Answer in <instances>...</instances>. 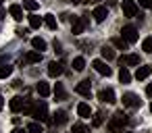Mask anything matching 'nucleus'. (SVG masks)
<instances>
[{"label":"nucleus","instance_id":"nucleus-17","mask_svg":"<svg viewBox=\"0 0 152 133\" xmlns=\"http://www.w3.org/2000/svg\"><path fill=\"white\" fill-rule=\"evenodd\" d=\"M40 60H42V52H38V50H31V52L25 54V63H29V65L40 63Z\"/></svg>","mask_w":152,"mask_h":133},{"label":"nucleus","instance_id":"nucleus-43","mask_svg":"<svg viewBox=\"0 0 152 133\" xmlns=\"http://www.w3.org/2000/svg\"><path fill=\"white\" fill-rule=\"evenodd\" d=\"M150 110H152V104H150Z\"/></svg>","mask_w":152,"mask_h":133},{"label":"nucleus","instance_id":"nucleus-40","mask_svg":"<svg viewBox=\"0 0 152 133\" xmlns=\"http://www.w3.org/2000/svg\"><path fill=\"white\" fill-rule=\"evenodd\" d=\"M4 17H7V13H4L2 9H0V19H4Z\"/></svg>","mask_w":152,"mask_h":133},{"label":"nucleus","instance_id":"nucleus-41","mask_svg":"<svg viewBox=\"0 0 152 133\" xmlns=\"http://www.w3.org/2000/svg\"><path fill=\"white\" fill-rule=\"evenodd\" d=\"M69 2H73V4H77V2H81V0H69Z\"/></svg>","mask_w":152,"mask_h":133},{"label":"nucleus","instance_id":"nucleus-7","mask_svg":"<svg viewBox=\"0 0 152 133\" xmlns=\"http://www.w3.org/2000/svg\"><path fill=\"white\" fill-rule=\"evenodd\" d=\"M98 100L104 102V104H115V102H117V96H115V92H113L110 87H104V89H100Z\"/></svg>","mask_w":152,"mask_h":133},{"label":"nucleus","instance_id":"nucleus-1","mask_svg":"<svg viewBox=\"0 0 152 133\" xmlns=\"http://www.w3.org/2000/svg\"><path fill=\"white\" fill-rule=\"evenodd\" d=\"M125 125H127V116L123 114V110H117L110 116V121H108V131L110 133H119V131H123Z\"/></svg>","mask_w":152,"mask_h":133},{"label":"nucleus","instance_id":"nucleus-20","mask_svg":"<svg viewBox=\"0 0 152 133\" xmlns=\"http://www.w3.org/2000/svg\"><path fill=\"white\" fill-rule=\"evenodd\" d=\"M77 114H79V116H83V118H88V116L92 114V108H90L88 104H83V102H81V104H77Z\"/></svg>","mask_w":152,"mask_h":133},{"label":"nucleus","instance_id":"nucleus-15","mask_svg":"<svg viewBox=\"0 0 152 133\" xmlns=\"http://www.w3.org/2000/svg\"><path fill=\"white\" fill-rule=\"evenodd\" d=\"M9 13H11V17H13L15 21H21V19H23V9H21L19 4H11V7H9Z\"/></svg>","mask_w":152,"mask_h":133},{"label":"nucleus","instance_id":"nucleus-11","mask_svg":"<svg viewBox=\"0 0 152 133\" xmlns=\"http://www.w3.org/2000/svg\"><path fill=\"white\" fill-rule=\"evenodd\" d=\"M63 63H58V60H52L50 65H48V75L50 77H58V75H63Z\"/></svg>","mask_w":152,"mask_h":133},{"label":"nucleus","instance_id":"nucleus-3","mask_svg":"<svg viewBox=\"0 0 152 133\" xmlns=\"http://www.w3.org/2000/svg\"><path fill=\"white\" fill-rule=\"evenodd\" d=\"M121 38H123L127 44H135L140 36H137V29H135L133 25H125V27L121 29Z\"/></svg>","mask_w":152,"mask_h":133},{"label":"nucleus","instance_id":"nucleus-28","mask_svg":"<svg viewBox=\"0 0 152 133\" xmlns=\"http://www.w3.org/2000/svg\"><path fill=\"white\" fill-rule=\"evenodd\" d=\"M73 69H75V71H83V69H86V60H83L81 56L73 58Z\"/></svg>","mask_w":152,"mask_h":133},{"label":"nucleus","instance_id":"nucleus-16","mask_svg":"<svg viewBox=\"0 0 152 133\" xmlns=\"http://www.w3.org/2000/svg\"><path fill=\"white\" fill-rule=\"evenodd\" d=\"M150 73H152V67H148V65H140L137 71H135V79H146Z\"/></svg>","mask_w":152,"mask_h":133},{"label":"nucleus","instance_id":"nucleus-27","mask_svg":"<svg viewBox=\"0 0 152 133\" xmlns=\"http://www.w3.org/2000/svg\"><path fill=\"white\" fill-rule=\"evenodd\" d=\"M40 25H42V19H40L38 15H29V27H31V29H38Z\"/></svg>","mask_w":152,"mask_h":133},{"label":"nucleus","instance_id":"nucleus-9","mask_svg":"<svg viewBox=\"0 0 152 133\" xmlns=\"http://www.w3.org/2000/svg\"><path fill=\"white\" fill-rule=\"evenodd\" d=\"M92 67H94V69H96L100 75H106V77L113 73V69H110V67H108L104 60H100V58H98V60H94V63H92Z\"/></svg>","mask_w":152,"mask_h":133},{"label":"nucleus","instance_id":"nucleus-30","mask_svg":"<svg viewBox=\"0 0 152 133\" xmlns=\"http://www.w3.org/2000/svg\"><path fill=\"white\" fill-rule=\"evenodd\" d=\"M142 50H144V52H148V54H152V36L144 40V44H142Z\"/></svg>","mask_w":152,"mask_h":133},{"label":"nucleus","instance_id":"nucleus-2","mask_svg":"<svg viewBox=\"0 0 152 133\" xmlns=\"http://www.w3.org/2000/svg\"><path fill=\"white\" fill-rule=\"evenodd\" d=\"M31 116H36V118H38V121H42V123H50L48 106H46V102H44V100H40V102H36V104H34V112H31Z\"/></svg>","mask_w":152,"mask_h":133},{"label":"nucleus","instance_id":"nucleus-31","mask_svg":"<svg viewBox=\"0 0 152 133\" xmlns=\"http://www.w3.org/2000/svg\"><path fill=\"white\" fill-rule=\"evenodd\" d=\"M73 133H90V131H88V127L83 123H75L73 125Z\"/></svg>","mask_w":152,"mask_h":133},{"label":"nucleus","instance_id":"nucleus-6","mask_svg":"<svg viewBox=\"0 0 152 133\" xmlns=\"http://www.w3.org/2000/svg\"><path fill=\"white\" fill-rule=\"evenodd\" d=\"M86 25H88V19H86V17H73V21H71V29H73L75 36L83 33Z\"/></svg>","mask_w":152,"mask_h":133},{"label":"nucleus","instance_id":"nucleus-21","mask_svg":"<svg viewBox=\"0 0 152 133\" xmlns=\"http://www.w3.org/2000/svg\"><path fill=\"white\" fill-rule=\"evenodd\" d=\"M100 54H102V58H104V60H113V58H115V50H113L110 46H102Z\"/></svg>","mask_w":152,"mask_h":133},{"label":"nucleus","instance_id":"nucleus-34","mask_svg":"<svg viewBox=\"0 0 152 133\" xmlns=\"http://www.w3.org/2000/svg\"><path fill=\"white\" fill-rule=\"evenodd\" d=\"M140 7H144V9H152V0H140Z\"/></svg>","mask_w":152,"mask_h":133},{"label":"nucleus","instance_id":"nucleus-33","mask_svg":"<svg viewBox=\"0 0 152 133\" xmlns=\"http://www.w3.org/2000/svg\"><path fill=\"white\" fill-rule=\"evenodd\" d=\"M102 121H104V118H102V114H100V112H96V114H94V118H92V125H94V127H100V125H102Z\"/></svg>","mask_w":152,"mask_h":133},{"label":"nucleus","instance_id":"nucleus-39","mask_svg":"<svg viewBox=\"0 0 152 133\" xmlns=\"http://www.w3.org/2000/svg\"><path fill=\"white\" fill-rule=\"evenodd\" d=\"M2 106H4V98L0 96V110H2Z\"/></svg>","mask_w":152,"mask_h":133},{"label":"nucleus","instance_id":"nucleus-32","mask_svg":"<svg viewBox=\"0 0 152 133\" xmlns=\"http://www.w3.org/2000/svg\"><path fill=\"white\" fill-rule=\"evenodd\" d=\"M113 44H115L117 48H121V50H127V42H125L123 38H115V40H113Z\"/></svg>","mask_w":152,"mask_h":133},{"label":"nucleus","instance_id":"nucleus-42","mask_svg":"<svg viewBox=\"0 0 152 133\" xmlns=\"http://www.w3.org/2000/svg\"><path fill=\"white\" fill-rule=\"evenodd\" d=\"M2 2H4V0H0V4H2Z\"/></svg>","mask_w":152,"mask_h":133},{"label":"nucleus","instance_id":"nucleus-12","mask_svg":"<svg viewBox=\"0 0 152 133\" xmlns=\"http://www.w3.org/2000/svg\"><path fill=\"white\" fill-rule=\"evenodd\" d=\"M119 63L121 65H129V67H137L140 65V56L137 54H125V56L119 58Z\"/></svg>","mask_w":152,"mask_h":133},{"label":"nucleus","instance_id":"nucleus-5","mask_svg":"<svg viewBox=\"0 0 152 133\" xmlns=\"http://www.w3.org/2000/svg\"><path fill=\"white\" fill-rule=\"evenodd\" d=\"M123 106H127V108H140L142 106V100L135 94L127 92V94H123Z\"/></svg>","mask_w":152,"mask_h":133},{"label":"nucleus","instance_id":"nucleus-35","mask_svg":"<svg viewBox=\"0 0 152 133\" xmlns=\"http://www.w3.org/2000/svg\"><path fill=\"white\" fill-rule=\"evenodd\" d=\"M146 94L152 98V83H148V87H146Z\"/></svg>","mask_w":152,"mask_h":133},{"label":"nucleus","instance_id":"nucleus-25","mask_svg":"<svg viewBox=\"0 0 152 133\" xmlns=\"http://www.w3.org/2000/svg\"><path fill=\"white\" fill-rule=\"evenodd\" d=\"M38 2H36V0H23V9L25 11H29V13H34V11H38Z\"/></svg>","mask_w":152,"mask_h":133},{"label":"nucleus","instance_id":"nucleus-36","mask_svg":"<svg viewBox=\"0 0 152 133\" xmlns=\"http://www.w3.org/2000/svg\"><path fill=\"white\" fill-rule=\"evenodd\" d=\"M13 133H27V129H21V127H17V129H13Z\"/></svg>","mask_w":152,"mask_h":133},{"label":"nucleus","instance_id":"nucleus-19","mask_svg":"<svg viewBox=\"0 0 152 133\" xmlns=\"http://www.w3.org/2000/svg\"><path fill=\"white\" fill-rule=\"evenodd\" d=\"M31 46H34V50H38V52H44V50H46V42H44L42 38H31Z\"/></svg>","mask_w":152,"mask_h":133},{"label":"nucleus","instance_id":"nucleus-13","mask_svg":"<svg viewBox=\"0 0 152 133\" xmlns=\"http://www.w3.org/2000/svg\"><path fill=\"white\" fill-rule=\"evenodd\" d=\"M9 106H11V110H13V112H21V110H23V106H25V100H23L21 96H15V98L11 100V104H9Z\"/></svg>","mask_w":152,"mask_h":133},{"label":"nucleus","instance_id":"nucleus-26","mask_svg":"<svg viewBox=\"0 0 152 133\" xmlns=\"http://www.w3.org/2000/svg\"><path fill=\"white\" fill-rule=\"evenodd\" d=\"M11 73H13V67L11 65H2V67H0V79L11 77Z\"/></svg>","mask_w":152,"mask_h":133},{"label":"nucleus","instance_id":"nucleus-38","mask_svg":"<svg viewBox=\"0 0 152 133\" xmlns=\"http://www.w3.org/2000/svg\"><path fill=\"white\" fill-rule=\"evenodd\" d=\"M25 33H27V29H17V36H21V38H23Z\"/></svg>","mask_w":152,"mask_h":133},{"label":"nucleus","instance_id":"nucleus-8","mask_svg":"<svg viewBox=\"0 0 152 133\" xmlns=\"http://www.w3.org/2000/svg\"><path fill=\"white\" fill-rule=\"evenodd\" d=\"M75 92H77L79 96H86V98H90V94H92V81H90V79H83V81H79V83L75 85Z\"/></svg>","mask_w":152,"mask_h":133},{"label":"nucleus","instance_id":"nucleus-14","mask_svg":"<svg viewBox=\"0 0 152 133\" xmlns=\"http://www.w3.org/2000/svg\"><path fill=\"white\" fill-rule=\"evenodd\" d=\"M36 92H38L42 98H48V96L52 94V89H50V85H48L46 81H40V83L36 85Z\"/></svg>","mask_w":152,"mask_h":133},{"label":"nucleus","instance_id":"nucleus-44","mask_svg":"<svg viewBox=\"0 0 152 133\" xmlns=\"http://www.w3.org/2000/svg\"><path fill=\"white\" fill-rule=\"evenodd\" d=\"M127 133H129V131H127Z\"/></svg>","mask_w":152,"mask_h":133},{"label":"nucleus","instance_id":"nucleus-18","mask_svg":"<svg viewBox=\"0 0 152 133\" xmlns=\"http://www.w3.org/2000/svg\"><path fill=\"white\" fill-rule=\"evenodd\" d=\"M42 21L46 23V27H48V29H56V27H58L56 17H54V15H50V13H48V15H44V19H42Z\"/></svg>","mask_w":152,"mask_h":133},{"label":"nucleus","instance_id":"nucleus-10","mask_svg":"<svg viewBox=\"0 0 152 133\" xmlns=\"http://www.w3.org/2000/svg\"><path fill=\"white\" fill-rule=\"evenodd\" d=\"M92 17H94L96 23H102V21L108 17V9H106V7H96L94 13H92Z\"/></svg>","mask_w":152,"mask_h":133},{"label":"nucleus","instance_id":"nucleus-4","mask_svg":"<svg viewBox=\"0 0 152 133\" xmlns=\"http://www.w3.org/2000/svg\"><path fill=\"white\" fill-rule=\"evenodd\" d=\"M121 9H123V15L125 17H135L137 15V2H135V0H123Z\"/></svg>","mask_w":152,"mask_h":133},{"label":"nucleus","instance_id":"nucleus-22","mask_svg":"<svg viewBox=\"0 0 152 133\" xmlns=\"http://www.w3.org/2000/svg\"><path fill=\"white\" fill-rule=\"evenodd\" d=\"M119 79H121V83H129V81H131V73H129L127 67H123V65H121V71H119Z\"/></svg>","mask_w":152,"mask_h":133},{"label":"nucleus","instance_id":"nucleus-24","mask_svg":"<svg viewBox=\"0 0 152 133\" xmlns=\"http://www.w3.org/2000/svg\"><path fill=\"white\" fill-rule=\"evenodd\" d=\"M54 123L56 125H65L67 123V112L65 110H56L54 112Z\"/></svg>","mask_w":152,"mask_h":133},{"label":"nucleus","instance_id":"nucleus-23","mask_svg":"<svg viewBox=\"0 0 152 133\" xmlns=\"http://www.w3.org/2000/svg\"><path fill=\"white\" fill-rule=\"evenodd\" d=\"M54 98H56V100H65V98H67V92H65L63 83H56V85H54Z\"/></svg>","mask_w":152,"mask_h":133},{"label":"nucleus","instance_id":"nucleus-29","mask_svg":"<svg viewBox=\"0 0 152 133\" xmlns=\"http://www.w3.org/2000/svg\"><path fill=\"white\" fill-rule=\"evenodd\" d=\"M27 133H44V131H42V125L40 123H29L27 125Z\"/></svg>","mask_w":152,"mask_h":133},{"label":"nucleus","instance_id":"nucleus-37","mask_svg":"<svg viewBox=\"0 0 152 133\" xmlns=\"http://www.w3.org/2000/svg\"><path fill=\"white\" fill-rule=\"evenodd\" d=\"M81 2H86V4H96V2H100V0H81Z\"/></svg>","mask_w":152,"mask_h":133}]
</instances>
